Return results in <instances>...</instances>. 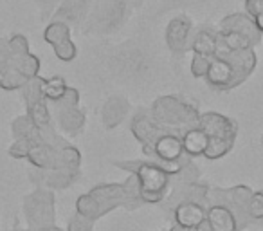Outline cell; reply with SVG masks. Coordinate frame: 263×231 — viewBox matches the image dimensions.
<instances>
[{"label":"cell","mask_w":263,"mask_h":231,"mask_svg":"<svg viewBox=\"0 0 263 231\" xmlns=\"http://www.w3.org/2000/svg\"><path fill=\"white\" fill-rule=\"evenodd\" d=\"M150 116L168 134L182 136L186 130L198 127L200 112L195 105L177 98V96H162L152 105Z\"/></svg>","instance_id":"obj_1"},{"label":"cell","mask_w":263,"mask_h":231,"mask_svg":"<svg viewBox=\"0 0 263 231\" xmlns=\"http://www.w3.org/2000/svg\"><path fill=\"white\" fill-rule=\"evenodd\" d=\"M252 195V190L249 186H233V188H209L208 191V201L216 206H223L233 213L234 220H236L238 231L245 229L251 222V217L247 213V202Z\"/></svg>","instance_id":"obj_2"},{"label":"cell","mask_w":263,"mask_h":231,"mask_svg":"<svg viewBox=\"0 0 263 231\" xmlns=\"http://www.w3.org/2000/svg\"><path fill=\"white\" fill-rule=\"evenodd\" d=\"M24 213L31 229L54 224V195L47 188H36L24 201Z\"/></svg>","instance_id":"obj_3"},{"label":"cell","mask_w":263,"mask_h":231,"mask_svg":"<svg viewBox=\"0 0 263 231\" xmlns=\"http://www.w3.org/2000/svg\"><path fill=\"white\" fill-rule=\"evenodd\" d=\"M116 166L121 170H128L130 173H136L139 179L141 190L148 191H168L170 175L159 166L152 165L148 161H116Z\"/></svg>","instance_id":"obj_4"},{"label":"cell","mask_w":263,"mask_h":231,"mask_svg":"<svg viewBox=\"0 0 263 231\" xmlns=\"http://www.w3.org/2000/svg\"><path fill=\"white\" fill-rule=\"evenodd\" d=\"M44 38L47 44L52 45L56 58L62 62H72L78 55V49L74 42L70 40V29L65 22H52L45 27Z\"/></svg>","instance_id":"obj_5"},{"label":"cell","mask_w":263,"mask_h":231,"mask_svg":"<svg viewBox=\"0 0 263 231\" xmlns=\"http://www.w3.org/2000/svg\"><path fill=\"white\" fill-rule=\"evenodd\" d=\"M198 129H202L208 137H220V139H234L238 136V125L227 116L218 112H205L200 114Z\"/></svg>","instance_id":"obj_6"},{"label":"cell","mask_w":263,"mask_h":231,"mask_svg":"<svg viewBox=\"0 0 263 231\" xmlns=\"http://www.w3.org/2000/svg\"><path fill=\"white\" fill-rule=\"evenodd\" d=\"M191 31L193 24L186 15H179L168 24L166 27V44L177 55H182L187 49H191Z\"/></svg>","instance_id":"obj_7"},{"label":"cell","mask_w":263,"mask_h":231,"mask_svg":"<svg viewBox=\"0 0 263 231\" xmlns=\"http://www.w3.org/2000/svg\"><path fill=\"white\" fill-rule=\"evenodd\" d=\"M170 195L166 199L172 208H175L177 204H182V202H208V191L209 186H204V184H198L197 181L193 183H170L168 186Z\"/></svg>","instance_id":"obj_8"},{"label":"cell","mask_w":263,"mask_h":231,"mask_svg":"<svg viewBox=\"0 0 263 231\" xmlns=\"http://www.w3.org/2000/svg\"><path fill=\"white\" fill-rule=\"evenodd\" d=\"M213 58H222L231 63L234 70V87L243 83L256 67V52L252 51V47L240 49V51H226L218 56H213Z\"/></svg>","instance_id":"obj_9"},{"label":"cell","mask_w":263,"mask_h":231,"mask_svg":"<svg viewBox=\"0 0 263 231\" xmlns=\"http://www.w3.org/2000/svg\"><path fill=\"white\" fill-rule=\"evenodd\" d=\"M144 155H157L164 161H180L186 157L182 148V137L177 134H164L154 145H143Z\"/></svg>","instance_id":"obj_10"},{"label":"cell","mask_w":263,"mask_h":231,"mask_svg":"<svg viewBox=\"0 0 263 231\" xmlns=\"http://www.w3.org/2000/svg\"><path fill=\"white\" fill-rule=\"evenodd\" d=\"M88 195L98 202L101 217L119 206H126V193L123 190V184H99V186L92 188Z\"/></svg>","instance_id":"obj_11"},{"label":"cell","mask_w":263,"mask_h":231,"mask_svg":"<svg viewBox=\"0 0 263 231\" xmlns=\"http://www.w3.org/2000/svg\"><path fill=\"white\" fill-rule=\"evenodd\" d=\"M220 31H233L241 37H245L251 45H256L261 42V33L256 27L254 20L247 13H234V15H227L226 19L220 22Z\"/></svg>","instance_id":"obj_12"},{"label":"cell","mask_w":263,"mask_h":231,"mask_svg":"<svg viewBox=\"0 0 263 231\" xmlns=\"http://www.w3.org/2000/svg\"><path fill=\"white\" fill-rule=\"evenodd\" d=\"M205 81L209 87L218 88V91H229L234 88V70L227 60L211 58L208 73H205Z\"/></svg>","instance_id":"obj_13"},{"label":"cell","mask_w":263,"mask_h":231,"mask_svg":"<svg viewBox=\"0 0 263 231\" xmlns=\"http://www.w3.org/2000/svg\"><path fill=\"white\" fill-rule=\"evenodd\" d=\"M132 134L141 145H154L161 136L168 134L161 125L155 123L150 114H139L132 121Z\"/></svg>","instance_id":"obj_14"},{"label":"cell","mask_w":263,"mask_h":231,"mask_svg":"<svg viewBox=\"0 0 263 231\" xmlns=\"http://www.w3.org/2000/svg\"><path fill=\"white\" fill-rule=\"evenodd\" d=\"M80 175V170L69 168H54V170H38V177H33L40 188H51V190H65L69 188Z\"/></svg>","instance_id":"obj_15"},{"label":"cell","mask_w":263,"mask_h":231,"mask_svg":"<svg viewBox=\"0 0 263 231\" xmlns=\"http://www.w3.org/2000/svg\"><path fill=\"white\" fill-rule=\"evenodd\" d=\"M173 219L177 226L195 229L205 220V208L204 204H198V202H182L173 208Z\"/></svg>","instance_id":"obj_16"},{"label":"cell","mask_w":263,"mask_h":231,"mask_svg":"<svg viewBox=\"0 0 263 231\" xmlns=\"http://www.w3.org/2000/svg\"><path fill=\"white\" fill-rule=\"evenodd\" d=\"M27 161L36 170H54L58 168V150L47 145L36 143L27 154Z\"/></svg>","instance_id":"obj_17"},{"label":"cell","mask_w":263,"mask_h":231,"mask_svg":"<svg viewBox=\"0 0 263 231\" xmlns=\"http://www.w3.org/2000/svg\"><path fill=\"white\" fill-rule=\"evenodd\" d=\"M205 220L213 231H238L233 213L223 206H209V209H205Z\"/></svg>","instance_id":"obj_18"},{"label":"cell","mask_w":263,"mask_h":231,"mask_svg":"<svg viewBox=\"0 0 263 231\" xmlns=\"http://www.w3.org/2000/svg\"><path fill=\"white\" fill-rule=\"evenodd\" d=\"M182 148L184 154L190 155V157H197V155H204L205 148H208L209 137L208 134L202 129L195 127V129H190L182 134Z\"/></svg>","instance_id":"obj_19"},{"label":"cell","mask_w":263,"mask_h":231,"mask_svg":"<svg viewBox=\"0 0 263 231\" xmlns=\"http://www.w3.org/2000/svg\"><path fill=\"white\" fill-rule=\"evenodd\" d=\"M128 110H130V105H128L126 99L110 98L103 106V123H105L106 129H116L124 119Z\"/></svg>","instance_id":"obj_20"},{"label":"cell","mask_w":263,"mask_h":231,"mask_svg":"<svg viewBox=\"0 0 263 231\" xmlns=\"http://www.w3.org/2000/svg\"><path fill=\"white\" fill-rule=\"evenodd\" d=\"M58 125L65 134L76 136L81 132L85 125V114L80 110V106L74 109H58Z\"/></svg>","instance_id":"obj_21"},{"label":"cell","mask_w":263,"mask_h":231,"mask_svg":"<svg viewBox=\"0 0 263 231\" xmlns=\"http://www.w3.org/2000/svg\"><path fill=\"white\" fill-rule=\"evenodd\" d=\"M11 134L15 139H20V137H26V139H31L34 143H40V129L33 123V119L29 116H18L15 121L11 123Z\"/></svg>","instance_id":"obj_22"},{"label":"cell","mask_w":263,"mask_h":231,"mask_svg":"<svg viewBox=\"0 0 263 231\" xmlns=\"http://www.w3.org/2000/svg\"><path fill=\"white\" fill-rule=\"evenodd\" d=\"M11 69H15L22 76H26L27 80H31V78L38 76V73H40V60H38V56L31 55V52L15 55L11 60Z\"/></svg>","instance_id":"obj_23"},{"label":"cell","mask_w":263,"mask_h":231,"mask_svg":"<svg viewBox=\"0 0 263 231\" xmlns=\"http://www.w3.org/2000/svg\"><path fill=\"white\" fill-rule=\"evenodd\" d=\"M191 49H193L195 55H202V56H215L216 51V33L208 29L198 31L197 34L191 40Z\"/></svg>","instance_id":"obj_24"},{"label":"cell","mask_w":263,"mask_h":231,"mask_svg":"<svg viewBox=\"0 0 263 231\" xmlns=\"http://www.w3.org/2000/svg\"><path fill=\"white\" fill-rule=\"evenodd\" d=\"M67 83L62 76H52V78H44V85H42V91H44L45 101H60L63 98V94L67 92Z\"/></svg>","instance_id":"obj_25"},{"label":"cell","mask_w":263,"mask_h":231,"mask_svg":"<svg viewBox=\"0 0 263 231\" xmlns=\"http://www.w3.org/2000/svg\"><path fill=\"white\" fill-rule=\"evenodd\" d=\"M42 85H44V78H40V74H38V76L27 80V83L20 88L24 96V101H26V106L33 105V103H38V101H45Z\"/></svg>","instance_id":"obj_26"},{"label":"cell","mask_w":263,"mask_h":231,"mask_svg":"<svg viewBox=\"0 0 263 231\" xmlns=\"http://www.w3.org/2000/svg\"><path fill=\"white\" fill-rule=\"evenodd\" d=\"M123 190H124V193H126V206H124V208L134 209L143 204V201H141V184L136 173H130V175H128V179L123 183Z\"/></svg>","instance_id":"obj_27"},{"label":"cell","mask_w":263,"mask_h":231,"mask_svg":"<svg viewBox=\"0 0 263 231\" xmlns=\"http://www.w3.org/2000/svg\"><path fill=\"white\" fill-rule=\"evenodd\" d=\"M234 145V139H220V137H209V143H208V148L204 152V157L205 159H220L223 157L226 154H229L231 148Z\"/></svg>","instance_id":"obj_28"},{"label":"cell","mask_w":263,"mask_h":231,"mask_svg":"<svg viewBox=\"0 0 263 231\" xmlns=\"http://www.w3.org/2000/svg\"><path fill=\"white\" fill-rule=\"evenodd\" d=\"M80 165H81V154L78 148L67 145V147L58 150V168L80 170Z\"/></svg>","instance_id":"obj_29"},{"label":"cell","mask_w":263,"mask_h":231,"mask_svg":"<svg viewBox=\"0 0 263 231\" xmlns=\"http://www.w3.org/2000/svg\"><path fill=\"white\" fill-rule=\"evenodd\" d=\"M76 213H80V215L87 217V219H90V220L101 219V211H99L98 202H96L88 193L78 197V201H76Z\"/></svg>","instance_id":"obj_30"},{"label":"cell","mask_w":263,"mask_h":231,"mask_svg":"<svg viewBox=\"0 0 263 231\" xmlns=\"http://www.w3.org/2000/svg\"><path fill=\"white\" fill-rule=\"evenodd\" d=\"M27 116L33 119V123L38 129L51 123V112H49V109H47V101H38V103L29 105L27 106Z\"/></svg>","instance_id":"obj_31"},{"label":"cell","mask_w":263,"mask_h":231,"mask_svg":"<svg viewBox=\"0 0 263 231\" xmlns=\"http://www.w3.org/2000/svg\"><path fill=\"white\" fill-rule=\"evenodd\" d=\"M40 143L56 148V150H60V148H63V147H67V145H69L65 139H63V137H60L58 134H56V130L52 129L51 123H49V125H45V127H40Z\"/></svg>","instance_id":"obj_32"},{"label":"cell","mask_w":263,"mask_h":231,"mask_svg":"<svg viewBox=\"0 0 263 231\" xmlns=\"http://www.w3.org/2000/svg\"><path fill=\"white\" fill-rule=\"evenodd\" d=\"M33 145H36L34 141L26 139V137H20V139H15L9 147L8 154L11 155L13 159H27V154L33 148Z\"/></svg>","instance_id":"obj_33"},{"label":"cell","mask_w":263,"mask_h":231,"mask_svg":"<svg viewBox=\"0 0 263 231\" xmlns=\"http://www.w3.org/2000/svg\"><path fill=\"white\" fill-rule=\"evenodd\" d=\"M26 83H27V78L22 76L20 73H16L15 69H11L4 76V80L0 83V88H4V91H16V88H22Z\"/></svg>","instance_id":"obj_34"},{"label":"cell","mask_w":263,"mask_h":231,"mask_svg":"<svg viewBox=\"0 0 263 231\" xmlns=\"http://www.w3.org/2000/svg\"><path fill=\"white\" fill-rule=\"evenodd\" d=\"M247 213L252 220L263 219V191H254L247 202Z\"/></svg>","instance_id":"obj_35"},{"label":"cell","mask_w":263,"mask_h":231,"mask_svg":"<svg viewBox=\"0 0 263 231\" xmlns=\"http://www.w3.org/2000/svg\"><path fill=\"white\" fill-rule=\"evenodd\" d=\"M209 65H211V56L195 55L193 62H191V74H193L195 78H204Z\"/></svg>","instance_id":"obj_36"},{"label":"cell","mask_w":263,"mask_h":231,"mask_svg":"<svg viewBox=\"0 0 263 231\" xmlns=\"http://www.w3.org/2000/svg\"><path fill=\"white\" fill-rule=\"evenodd\" d=\"M54 105L56 109H74V106H80V92H78V88L69 87L65 94H63V98L60 101H56Z\"/></svg>","instance_id":"obj_37"},{"label":"cell","mask_w":263,"mask_h":231,"mask_svg":"<svg viewBox=\"0 0 263 231\" xmlns=\"http://www.w3.org/2000/svg\"><path fill=\"white\" fill-rule=\"evenodd\" d=\"M67 231H94V220H90V219H87V217L76 213V215L69 220Z\"/></svg>","instance_id":"obj_38"},{"label":"cell","mask_w":263,"mask_h":231,"mask_svg":"<svg viewBox=\"0 0 263 231\" xmlns=\"http://www.w3.org/2000/svg\"><path fill=\"white\" fill-rule=\"evenodd\" d=\"M13 52L9 47V40L8 38H0V69L2 70H11V60H13Z\"/></svg>","instance_id":"obj_39"},{"label":"cell","mask_w":263,"mask_h":231,"mask_svg":"<svg viewBox=\"0 0 263 231\" xmlns=\"http://www.w3.org/2000/svg\"><path fill=\"white\" fill-rule=\"evenodd\" d=\"M8 40L13 55H26V52H29V42H27V38L24 34H13Z\"/></svg>","instance_id":"obj_40"},{"label":"cell","mask_w":263,"mask_h":231,"mask_svg":"<svg viewBox=\"0 0 263 231\" xmlns=\"http://www.w3.org/2000/svg\"><path fill=\"white\" fill-rule=\"evenodd\" d=\"M166 197V191H148V190H141V201L143 204H159L162 202Z\"/></svg>","instance_id":"obj_41"},{"label":"cell","mask_w":263,"mask_h":231,"mask_svg":"<svg viewBox=\"0 0 263 231\" xmlns=\"http://www.w3.org/2000/svg\"><path fill=\"white\" fill-rule=\"evenodd\" d=\"M252 20H254V24H256V27H258V31L263 34V9L258 13V15L252 16Z\"/></svg>","instance_id":"obj_42"},{"label":"cell","mask_w":263,"mask_h":231,"mask_svg":"<svg viewBox=\"0 0 263 231\" xmlns=\"http://www.w3.org/2000/svg\"><path fill=\"white\" fill-rule=\"evenodd\" d=\"M193 231H213V229H211V226H209V224H208V220H204V222H202L200 226L195 227Z\"/></svg>","instance_id":"obj_43"},{"label":"cell","mask_w":263,"mask_h":231,"mask_svg":"<svg viewBox=\"0 0 263 231\" xmlns=\"http://www.w3.org/2000/svg\"><path fill=\"white\" fill-rule=\"evenodd\" d=\"M33 231H62V229L52 224V226H44V227H38V229H33Z\"/></svg>","instance_id":"obj_44"},{"label":"cell","mask_w":263,"mask_h":231,"mask_svg":"<svg viewBox=\"0 0 263 231\" xmlns=\"http://www.w3.org/2000/svg\"><path fill=\"white\" fill-rule=\"evenodd\" d=\"M170 231H193V229H186V227H182V226H177V224H175V226H173Z\"/></svg>","instance_id":"obj_45"},{"label":"cell","mask_w":263,"mask_h":231,"mask_svg":"<svg viewBox=\"0 0 263 231\" xmlns=\"http://www.w3.org/2000/svg\"><path fill=\"white\" fill-rule=\"evenodd\" d=\"M13 231H33V229H13Z\"/></svg>","instance_id":"obj_46"},{"label":"cell","mask_w":263,"mask_h":231,"mask_svg":"<svg viewBox=\"0 0 263 231\" xmlns=\"http://www.w3.org/2000/svg\"><path fill=\"white\" fill-rule=\"evenodd\" d=\"M261 141H263V137H261Z\"/></svg>","instance_id":"obj_47"},{"label":"cell","mask_w":263,"mask_h":231,"mask_svg":"<svg viewBox=\"0 0 263 231\" xmlns=\"http://www.w3.org/2000/svg\"><path fill=\"white\" fill-rule=\"evenodd\" d=\"M245 2H247V0H245Z\"/></svg>","instance_id":"obj_48"}]
</instances>
